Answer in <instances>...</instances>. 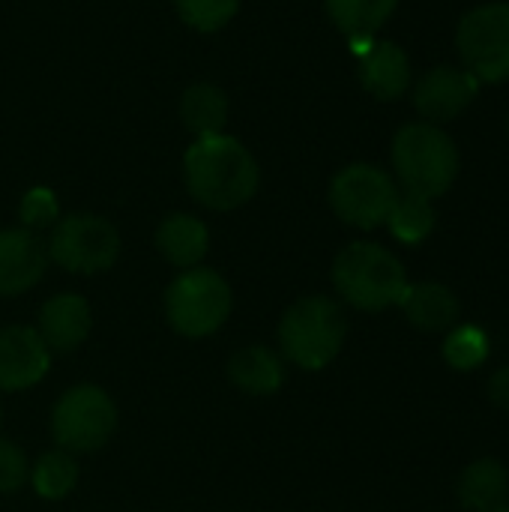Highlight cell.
<instances>
[{
  "label": "cell",
  "instance_id": "603a6c76",
  "mask_svg": "<svg viewBox=\"0 0 509 512\" xmlns=\"http://www.w3.org/2000/svg\"><path fill=\"white\" fill-rule=\"evenodd\" d=\"M444 360L450 369L456 372H471L480 363H486L489 357V339L480 327H468V324H456L453 330H447L444 348H441Z\"/></svg>",
  "mask_w": 509,
  "mask_h": 512
},
{
  "label": "cell",
  "instance_id": "277c9868",
  "mask_svg": "<svg viewBox=\"0 0 509 512\" xmlns=\"http://www.w3.org/2000/svg\"><path fill=\"white\" fill-rule=\"evenodd\" d=\"M348 336L345 312L330 297H303L297 300L279 321V345L282 354L303 372L327 369Z\"/></svg>",
  "mask_w": 509,
  "mask_h": 512
},
{
  "label": "cell",
  "instance_id": "ba28073f",
  "mask_svg": "<svg viewBox=\"0 0 509 512\" xmlns=\"http://www.w3.org/2000/svg\"><path fill=\"white\" fill-rule=\"evenodd\" d=\"M48 258L69 273L93 276L114 267L120 255V234L105 216L72 213L57 219L48 237Z\"/></svg>",
  "mask_w": 509,
  "mask_h": 512
},
{
  "label": "cell",
  "instance_id": "484cf974",
  "mask_svg": "<svg viewBox=\"0 0 509 512\" xmlns=\"http://www.w3.org/2000/svg\"><path fill=\"white\" fill-rule=\"evenodd\" d=\"M27 477H30V471H27L24 453L12 441H3L0 438V492L3 495L18 492L27 483Z\"/></svg>",
  "mask_w": 509,
  "mask_h": 512
},
{
  "label": "cell",
  "instance_id": "7402d4cb",
  "mask_svg": "<svg viewBox=\"0 0 509 512\" xmlns=\"http://www.w3.org/2000/svg\"><path fill=\"white\" fill-rule=\"evenodd\" d=\"M78 483V465L75 459L66 453V450H54V453H45L33 471H30V486L39 498L45 501H60L66 498Z\"/></svg>",
  "mask_w": 509,
  "mask_h": 512
},
{
  "label": "cell",
  "instance_id": "4316f807",
  "mask_svg": "<svg viewBox=\"0 0 509 512\" xmlns=\"http://www.w3.org/2000/svg\"><path fill=\"white\" fill-rule=\"evenodd\" d=\"M489 399H492V405H498L501 411H509V366H501V369L489 378Z\"/></svg>",
  "mask_w": 509,
  "mask_h": 512
},
{
  "label": "cell",
  "instance_id": "e0dca14e",
  "mask_svg": "<svg viewBox=\"0 0 509 512\" xmlns=\"http://www.w3.org/2000/svg\"><path fill=\"white\" fill-rule=\"evenodd\" d=\"M156 249L174 267H198L210 249V231L201 219L189 213H171L156 228Z\"/></svg>",
  "mask_w": 509,
  "mask_h": 512
},
{
  "label": "cell",
  "instance_id": "5bb4252c",
  "mask_svg": "<svg viewBox=\"0 0 509 512\" xmlns=\"http://www.w3.org/2000/svg\"><path fill=\"white\" fill-rule=\"evenodd\" d=\"M90 327H93L90 303L78 294H57L42 306L36 333L42 336L48 351L66 354L84 345V339L90 336Z\"/></svg>",
  "mask_w": 509,
  "mask_h": 512
},
{
  "label": "cell",
  "instance_id": "ac0fdd59",
  "mask_svg": "<svg viewBox=\"0 0 509 512\" xmlns=\"http://www.w3.org/2000/svg\"><path fill=\"white\" fill-rule=\"evenodd\" d=\"M228 378L237 390L249 396H276L285 384V366L276 351L264 345H249L231 357Z\"/></svg>",
  "mask_w": 509,
  "mask_h": 512
},
{
  "label": "cell",
  "instance_id": "9c48e42d",
  "mask_svg": "<svg viewBox=\"0 0 509 512\" xmlns=\"http://www.w3.org/2000/svg\"><path fill=\"white\" fill-rule=\"evenodd\" d=\"M399 198L396 180L369 162H354L342 168L330 183V207L333 213L360 231H372L387 225V216Z\"/></svg>",
  "mask_w": 509,
  "mask_h": 512
},
{
  "label": "cell",
  "instance_id": "2e32d148",
  "mask_svg": "<svg viewBox=\"0 0 509 512\" xmlns=\"http://www.w3.org/2000/svg\"><path fill=\"white\" fill-rule=\"evenodd\" d=\"M459 504L468 512H501L509 507V471L498 459H477L459 477Z\"/></svg>",
  "mask_w": 509,
  "mask_h": 512
},
{
  "label": "cell",
  "instance_id": "7c38bea8",
  "mask_svg": "<svg viewBox=\"0 0 509 512\" xmlns=\"http://www.w3.org/2000/svg\"><path fill=\"white\" fill-rule=\"evenodd\" d=\"M48 267L45 243L27 228L0 231V297L30 291Z\"/></svg>",
  "mask_w": 509,
  "mask_h": 512
},
{
  "label": "cell",
  "instance_id": "d4e9b609",
  "mask_svg": "<svg viewBox=\"0 0 509 512\" xmlns=\"http://www.w3.org/2000/svg\"><path fill=\"white\" fill-rule=\"evenodd\" d=\"M18 216H21V225L27 231H36V228H51L60 216V204H57V195L45 186H36L30 189L24 198H21V207H18Z\"/></svg>",
  "mask_w": 509,
  "mask_h": 512
},
{
  "label": "cell",
  "instance_id": "9a60e30c",
  "mask_svg": "<svg viewBox=\"0 0 509 512\" xmlns=\"http://www.w3.org/2000/svg\"><path fill=\"white\" fill-rule=\"evenodd\" d=\"M405 318L423 330V333H447L459 324V300L447 285L438 282H420V285H408L402 300H399Z\"/></svg>",
  "mask_w": 509,
  "mask_h": 512
},
{
  "label": "cell",
  "instance_id": "7a4b0ae2",
  "mask_svg": "<svg viewBox=\"0 0 509 512\" xmlns=\"http://www.w3.org/2000/svg\"><path fill=\"white\" fill-rule=\"evenodd\" d=\"M393 171L408 195L441 198L459 177V147L456 141L435 123H408L393 135L390 147Z\"/></svg>",
  "mask_w": 509,
  "mask_h": 512
},
{
  "label": "cell",
  "instance_id": "44dd1931",
  "mask_svg": "<svg viewBox=\"0 0 509 512\" xmlns=\"http://www.w3.org/2000/svg\"><path fill=\"white\" fill-rule=\"evenodd\" d=\"M435 207L429 198H420V195H408V192H399L390 216H387V228L390 234L399 240V243H408V246H417L423 243L432 231H435Z\"/></svg>",
  "mask_w": 509,
  "mask_h": 512
},
{
  "label": "cell",
  "instance_id": "30bf717a",
  "mask_svg": "<svg viewBox=\"0 0 509 512\" xmlns=\"http://www.w3.org/2000/svg\"><path fill=\"white\" fill-rule=\"evenodd\" d=\"M477 93L480 81L465 66H435L411 90L414 108L426 123L435 126L456 120L465 108H471Z\"/></svg>",
  "mask_w": 509,
  "mask_h": 512
},
{
  "label": "cell",
  "instance_id": "d6986e66",
  "mask_svg": "<svg viewBox=\"0 0 509 512\" xmlns=\"http://www.w3.org/2000/svg\"><path fill=\"white\" fill-rule=\"evenodd\" d=\"M330 21L351 39L369 45L375 33L390 21L399 0H324Z\"/></svg>",
  "mask_w": 509,
  "mask_h": 512
},
{
  "label": "cell",
  "instance_id": "3957f363",
  "mask_svg": "<svg viewBox=\"0 0 509 512\" xmlns=\"http://www.w3.org/2000/svg\"><path fill=\"white\" fill-rule=\"evenodd\" d=\"M333 285L345 303L360 312H384L399 306L408 273L405 264L384 246L360 240L345 246L333 261Z\"/></svg>",
  "mask_w": 509,
  "mask_h": 512
},
{
  "label": "cell",
  "instance_id": "5b68a950",
  "mask_svg": "<svg viewBox=\"0 0 509 512\" xmlns=\"http://www.w3.org/2000/svg\"><path fill=\"white\" fill-rule=\"evenodd\" d=\"M168 324L189 339L216 333L231 315V288L210 267H189L165 291Z\"/></svg>",
  "mask_w": 509,
  "mask_h": 512
},
{
  "label": "cell",
  "instance_id": "8fae6325",
  "mask_svg": "<svg viewBox=\"0 0 509 512\" xmlns=\"http://www.w3.org/2000/svg\"><path fill=\"white\" fill-rule=\"evenodd\" d=\"M51 366V351L33 327L0 330V390L18 393L36 387Z\"/></svg>",
  "mask_w": 509,
  "mask_h": 512
},
{
  "label": "cell",
  "instance_id": "52a82bcc",
  "mask_svg": "<svg viewBox=\"0 0 509 512\" xmlns=\"http://www.w3.org/2000/svg\"><path fill=\"white\" fill-rule=\"evenodd\" d=\"M456 48L480 84L509 81V3H483L465 12L456 27Z\"/></svg>",
  "mask_w": 509,
  "mask_h": 512
},
{
  "label": "cell",
  "instance_id": "cb8c5ba5",
  "mask_svg": "<svg viewBox=\"0 0 509 512\" xmlns=\"http://www.w3.org/2000/svg\"><path fill=\"white\" fill-rule=\"evenodd\" d=\"M180 21L201 33H216L240 12V0H171Z\"/></svg>",
  "mask_w": 509,
  "mask_h": 512
},
{
  "label": "cell",
  "instance_id": "6da1fadb",
  "mask_svg": "<svg viewBox=\"0 0 509 512\" xmlns=\"http://www.w3.org/2000/svg\"><path fill=\"white\" fill-rule=\"evenodd\" d=\"M183 177L189 195L207 210L243 207L261 183V168L249 147L225 132L195 138L183 156Z\"/></svg>",
  "mask_w": 509,
  "mask_h": 512
},
{
  "label": "cell",
  "instance_id": "8992f818",
  "mask_svg": "<svg viewBox=\"0 0 509 512\" xmlns=\"http://www.w3.org/2000/svg\"><path fill=\"white\" fill-rule=\"evenodd\" d=\"M117 429V408L102 387L81 384L66 390L51 411V435L66 453L102 450Z\"/></svg>",
  "mask_w": 509,
  "mask_h": 512
},
{
  "label": "cell",
  "instance_id": "83f0119b",
  "mask_svg": "<svg viewBox=\"0 0 509 512\" xmlns=\"http://www.w3.org/2000/svg\"><path fill=\"white\" fill-rule=\"evenodd\" d=\"M507 132H509V120H507Z\"/></svg>",
  "mask_w": 509,
  "mask_h": 512
},
{
  "label": "cell",
  "instance_id": "ffe728a7",
  "mask_svg": "<svg viewBox=\"0 0 509 512\" xmlns=\"http://www.w3.org/2000/svg\"><path fill=\"white\" fill-rule=\"evenodd\" d=\"M180 117L195 138L219 135L228 123V96L216 84H192L180 99Z\"/></svg>",
  "mask_w": 509,
  "mask_h": 512
},
{
  "label": "cell",
  "instance_id": "f1b7e54d",
  "mask_svg": "<svg viewBox=\"0 0 509 512\" xmlns=\"http://www.w3.org/2000/svg\"><path fill=\"white\" fill-rule=\"evenodd\" d=\"M501 512H509V507H507V510H501Z\"/></svg>",
  "mask_w": 509,
  "mask_h": 512
},
{
  "label": "cell",
  "instance_id": "4fadbf2b",
  "mask_svg": "<svg viewBox=\"0 0 509 512\" xmlns=\"http://www.w3.org/2000/svg\"><path fill=\"white\" fill-rule=\"evenodd\" d=\"M360 84L381 102L402 99L411 90V60L396 42H369L360 48Z\"/></svg>",
  "mask_w": 509,
  "mask_h": 512
}]
</instances>
